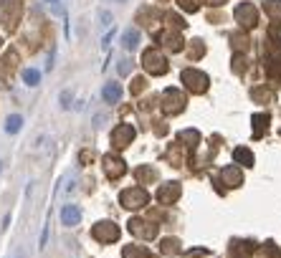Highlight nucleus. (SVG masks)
Masks as SVG:
<instances>
[{
  "mask_svg": "<svg viewBox=\"0 0 281 258\" xmlns=\"http://www.w3.org/2000/svg\"><path fill=\"white\" fill-rule=\"evenodd\" d=\"M81 220V208L79 205H64L61 208V223L64 225H76Z\"/></svg>",
  "mask_w": 281,
  "mask_h": 258,
  "instance_id": "1",
  "label": "nucleus"
},
{
  "mask_svg": "<svg viewBox=\"0 0 281 258\" xmlns=\"http://www.w3.org/2000/svg\"><path fill=\"white\" fill-rule=\"evenodd\" d=\"M183 79L188 81V86L190 89H195V91H203L206 89V84H208V79L203 76V73H198V71H185L183 73Z\"/></svg>",
  "mask_w": 281,
  "mask_h": 258,
  "instance_id": "2",
  "label": "nucleus"
},
{
  "mask_svg": "<svg viewBox=\"0 0 281 258\" xmlns=\"http://www.w3.org/2000/svg\"><path fill=\"white\" fill-rule=\"evenodd\" d=\"M236 18H238L243 25H253V23H256V10H253V5H238V8H236Z\"/></svg>",
  "mask_w": 281,
  "mask_h": 258,
  "instance_id": "3",
  "label": "nucleus"
},
{
  "mask_svg": "<svg viewBox=\"0 0 281 258\" xmlns=\"http://www.w3.org/2000/svg\"><path fill=\"white\" fill-rule=\"evenodd\" d=\"M101 96H104V101L117 104V101L122 99V86H119V84H107V86L101 89Z\"/></svg>",
  "mask_w": 281,
  "mask_h": 258,
  "instance_id": "4",
  "label": "nucleus"
},
{
  "mask_svg": "<svg viewBox=\"0 0 281 258\" xmlns=\"http://www.w3.org/2000/svg\"><path fill=\"white\" fill-rule=\"evenodd\" d=\"M137 43H140V31H137V28H130V31L122 33V46H124L127 51H135Z\"/></svg>",
  "mask_w": 281,
  "mask_h": 258,
  "instance_id": "5",
  "label": "nucleus"
},
{
  "mask_svg": "<svg viewBox=\"0 0 281 258\" xmlns=\"http://www.w3.org/2000/svg\"><path fill=\"white\" fill-rule=\"evenodd\" d=\"M144 61H147V68H149V71H155V73H162V71L167 68V66H165V61H162L157 54H152V51L144 56Z\"/></svg>",
  "mask_w": 281,
  "mask_h": 258,
  "instance_id": "6",
  "label": "nucleus"
},
{
  "mask_svg": "<svg viewBox=\"0 0 281 258\" xmlns=\"http://www.w3.org/2000/svg\"><path fill=\"white\" fill-rule=\"evenodd\" d=\"M23 127V117H18V114H10L8 119H5V132L8 134H15V132H20Z\"/></svg>",
  "mask_w": 281,
  "mask_h": 258,
  "instance_id": "7",
  "label": "nucleus"
},
{
  "mask_svg": "<svg viewBox=\"0 0 281 258\" xmlns=\"http://www.w3.org/2000/svg\"><path fill=\"white\" fill-rule=\"evenodd\" d=\"M23 81H25L28 86H36V84L41 81V71H36V68H23Z\"/></svg>",
  "mask_w": 281,
  "mask_h": 258,
  "instance_id": "8",
  "label": "nucleus"
},
{
  "mask_svg": "<svg viewBox=\"0 0 281 258\" xmlns=\"http://www.w3.org/2000/svg\"><path fill=\"white\" fill-rule=\"evenodd\" d=\"M233 157H236L238 162H243L246 167H248V165H253V157H251V152H246V149H236V154H233Z\"/></svg>",
  "mask_w": 281,
  "mask_h": 258,
  "instance_id": "9",
  "label": "nucleus"
},
{
  "mask_svg": "<svg viewBox=\"0 0 281 258\" xmlns=\"http://www.w3.org/2000/svg\"><path fill=\"white\" fill-rule=\"evenodd\" d=\"M266 10H269L274 18H281V0H269V3H266Z\"/></svg>",
  "mask_w": 281,
  "mask_h": 258,
  "instance_id": "10",
  "label": "nucleus"
},
{
  "mask_svg": "<svg viewBox=\"0 0 281 258\" xmlns=\"http://www.w3.org/2000/svg\"><path fill=\"white\" fill-rule=\"evenodd\" d=\"M130 137H132V129H124V134H122V129L114 132V142H117V144H119V142H127Z\"/></svg>",
  "mask_w": 281,
  "mask_h": 258,
  "instance_id": "11",
  "label": "nucleus"
},
{
  "mask_svg": "<svg viewBox=\"0 0 281 258\" xmlns=\"http://www.w3.org/2000/svg\"><path fill=\"white\" fill-rule=\"evenodd\" d=\"M180 5L185 8V10H195L198 5H195V0H180Z\"/></svg>",
  "mask_w": 281,
  "mask_h": 258,
  "instance_id": "12",
  "label": "nucleus"
},
{
  "mask_svg": "<svg viewBox=\"0 0 281 258\" xmlns=\"http://www.w3.org/2000/svg\"><path fill=\"white\" fill-rule=\"evenodd\" d=\"M101 20H104V25H109V20H112V13H107V10H104V13H101Z\"/></svg>",
  "mask_w": 281,
  "mask_h": 258,
  "instance_id": "13",
  "label": "nucleus"
},
{
  "mask_svg": "<svg viewBox=\"0 0 281 258\" xmlns=\"http://www.w3.org/2000/svg\"><path fill=\"white\" fill-rule=\"evenodd\" d=\"M220 3H223V0H211V5H220Z\"/></svg>",
  "mask_w": 281,
  "mask_h": 258,
  "instance_id": "14",
  "label": "nucleus"
},
{
  "mask_svg": "<svg viewBox=\"0 0 281 258\" xmlns=\"http://www.w3.org/2000/svg\"><path fill=\"white\" fill-rule=\"evenodd\" d=\"M46 3H59V0H46Z\"/></svg>",
  "mask_w": 281,
  "mask_h": 258,
  "instance_id": "15",
  "label": "nucleus"
}]
</instances>
